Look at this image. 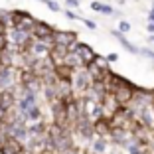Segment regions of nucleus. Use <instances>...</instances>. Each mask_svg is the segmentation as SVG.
Segmentation results:
<instances>
[{
  "label": "nucleus",
  "instance_id": "nucleus-1",
  "mask_svg": "<svg viewBox=\"0 0 154 154\" xmlns=\"http://www.w3.org/2000/svg\"><path fill=\"white\" fill-rule=\"evenodd\" d=\"M54 34H55V30L50 26V24L42 22V20H36V26H34V32H32V38L36 42L54 45Z\"/></svg>",
  "mask_w": 154,
  "mask_h": 154
},
{
  "label": "nucleus",
  "instance_id": "nucleus-2",
  "mask_svg": "<svg viewBox=\"0 0 154 154\" xmlns=\"http://www.w3.org/2000/svg\"><path fill=\"white\" fill-rule=\"evenodd\" d=\"M91 85H93V77L87 69H79L75 71L73 75V81H71V87L77 91V93H83V91H89Z\"/></svg>",
  "mask_w": 154,
  "mask_h": 154
},
{
  "label": "nucleus",
  "instance_id": "nucleus-3",
  "mask_svg": "<svg viewBox=\"0 0 154 154\" xmlns=\"http://www.w3.org/2000/svg\"><path fill=\"white\" fill-rule=\"evenodd\" d=\"M71 51H75V54L81 57V61H83V65H85V67H89V65L93 63L97 57H99V55L93 51V48H89L87 44H81V42H77V44L71 48Z\"/></svg>",
  "mask_w": 154,
  "mask_h": 154
},
{
  "label": "nucleus",
  "instance_id": "nucleus-4",
  "mask_svg": "<svg viewBox=\"0 0 154 154\" xmlns=\"http://www.w3.org/2000/svg\"><path fill=\"white\" fill-rule=\"evenodd\" d=\"M54 44H61L65 48L71 50L73 45L77 44V34L75 32H55L54 34Z\"/></svg>",
  "mask_w": 154,
  "mask_h": 154
},
{
  "label": "nucleus",
  "instance_id": "nucleus-5",
  "mask_svg": "<svg viewBox=\"0 0 154 154\" xmlns=\"http://www.w3.org/2000/svg\"><path fill=\"white\" fill-rule=\"evenodd\" d=\"M54 73L59 81H65V83H71L73 81V75H75V69L69 67L67 63H61V65H55L54 67Z\"/></svg>",
  "mask_w": 154,
  "mask_h": 154
},
{
  "label": "nucleus",
  "instance_id": "nucleus-6",
  "mask_svg": "<svg viewBox=\"0 0 154 154\" xmlns=\"http://www.w3.org/2000/svg\"><path fill=\"white\" fill-rule=\"evenodd\" d=\"M111 36H115V40L119 42V44L122 45V48H125V50L128 51V54H138V51H140V48H136L134 44H131V42L127 40V38H125V34L122 32H119V30H113V32H111Z\"/></svg>",
  "mask_w": 154,
  "mask_h": 154
},
{
  "label": "nucleus",
  "instance_id": "nucleus-7",
  "mask_svg": "<svg viewBox=\"0 0 154 154\" xmlns=\"http://www.w3.org/2000/svg\"><path fill=\"white\" fill-rule=\"evenodd\" d=\"M16 109H18L20 113H28V111L36 109V95H24V97H20Z\"/></svg>",
  "mask_w": 154,
  "mask_h": 154
},
{
  "label": "nucleus",
  "instance_id": "nucleus-8",
  "mask_svg": "<svg viewBox=\"0 0 154 154\" xmlns=\"http://www.w3.org/2000/svg\"><path fill=\"white\" fill-rule=\"evenodd\" d=\"M91 150H93V154H105V152H107V138H103V136L93 138V142H91Z\"/></svg>",
  "mask_w": 154,
  "mask_h": 154
},
{
  "label": "nucleus",
  "instance_id": "nucleus-9",
  "mask_svg": "<svg viewBox=\"0 0 154 154\" xmlns=\"http://www.w3.org/2000/svg\"><path fill=\"white\" fill-rule=\"evenodd\" d=\"M91 10H95V12H99V14H107V16H111V14H117L113 6L103 4V2H91Z\"/></svg>",
  "mask_w": 154,
  "mask_h": 154
},
{
  "label": "nucleus",
  "instance_id": "nucleus-10",
  "mask_svg": "<svg viewBox=\"0 0 154 154\" xmlns=\"http://www.w3.org/2000/svg\"><path fill=\"white\" fill-rule=\"evenodd\" d=\"M24 121H32V122H42V111L38 109H32V111H28V113H22Z\"/></svg>",
  "mask_w": 154,
  "mask_h": 154
},
{
  "label": "nucleus",
  "instance_id": "nucleus-11",
  "mask_svg": "<svg viewBox=\"0 0 154 154\" xmlns=\"http://www.w3.org/2000/svg\"><path fill=\"white\" fill-rule=\"evenodd\" d=\"M40 2H44V4L48 6L50 10H54V12H61V6H59L55 0H40Z\"/></svg>",
  "mask_w": 154,
  "mask_h": 154
},
{
  "label": "nucleus",
  "instance_id": "nucleus-12",
  "mask_svg": "<svg viewBox=\"0 0 154 154\" xmlns=\"http://www.w3.org/2000/svg\"><path fill=\"white\" fill-rule=\"evenodd\" d=\"M119 32H122V34L131 32V24H128L127 20H121V22H119Z\"/></svg>",
  "mask_w": 154,
  "mask_h": 154
},
{
  "label": "nucleus",
  "instance_id": "nucleus-13",
  "mask_svg": "<svg viewBox=\"0 0 154 154\" xmlns=\"http://www.w3.org/2000/svg\"><path fill=\"white\" fill-rule=\"evenodd\" d=\"M138 55H144V57H150V59H154V50H148V48H140Z\"/></svg>",
  "mask_w": 154,
  "mask_h": 154
},
{
  "label": "nucleus",
  "instance_id": "nucleus-14",
  "mask_svg": "<svg viewBox=\"0 0 154 154\" xmlns=\"http://www.w3.org/2000/svg\"><path fill=\"white\" fill-rule=\"evenodd\" d=\"M6 28H8V24H6L4 20H0V38H6V36H8V30H6Z\"/></svg>",
  "mask_w": 154,
  "mask_h": 154
},
{
  "label": "nucleus",
  "instance_id": "nucleus-15",
  "mask_svg": "<svg viewBox=\"0 0 154 154\" xmlns=\"http://www.w3.org/2000/svg\"><path fill=\"white\" fill-rule=\"evenodd\" d=\"M63 14H65V18H67V20H81L77 14H73L71 10H63Z\"/></svg>",
  "mask_w": 154,
  "mask_h": 154
},
{
  "label": "nucleus",
  "instance_id": "nucleus-16",
  "mask_svg": "<svg viewBox=\"0 0 154 154\" xmlns=\"http://www.w3.org/2000/svg\"><path fill=\"white\" fill-rule=\"evenodd\" d=\"M81 22H83V24H85V26H87V28H89V30H95V28H97V24H95V22H91V20H89V18H81Z\"/></svg>",
  "mask_w": 154,
  "mask_h": 154
},
{
  "label": "nucleus",
  "instance_id": "nucleus-17",
  "mask_svg": "<svg viewBox=\"0 0 154 154\" xmlns=\"http://www.w3.org/2000/svg\"><path fill=\"white\" fill-rule=\"evenodd\" d=\"M65 4H67L69 8H77V6H79V0H65Z\"/></svg>",
  "mask_w": 154,
  "mask_h": 154
},
{
  "label": "nucleus",
  "instance_id": "nucleus-18",
  "mask_svg": "<svg viewBox=\"0 0 154 154\" xmlns=\"http://www.w3.org/2000/svg\"><path fill=\"white\" fill-rule=\"evenodd\" d=\"M148 24H154V6L150 8V12H148Z\"/></svg>",
  "mask_w": 154,
  "mask_h": 154
},
{
  "label": "nucleus",
  "instance_id": "nucleus-19",
  "mask_svg": "<svg viewBox=\"0 0 154 154\" xmlns=\"http://www.w3.org/2000/svg\"><path fill=\"white\" fill-rule=\"evenodd\" d=\"M119 59V55L117 54H111V55H107V61H117Z\"/></svg>",
  "mask_w": 154,
  "mask_h": 154
},
{
  "label": "nucleus",
  "instance_id": "nucleus-20",
  "mask_svg": "<svg viewBox=\"0 0 154 154\" xmlns=\"http://www.w3.org/2000/svg\"><path fill=\"white\" fill-rule=\"evenodd\" d=\"M146 30H148V32L154 36V24H148V26H146Z\"/></svg>",
  "mask_w": 154,
  "mask_h": 154
},
{
  "label": "nucleus",
  "instance_id": "nucleus-21",
  "mask_svg": "<svg viewBox=\"0 0 154 154\" xmlns=\"http://www.w3.org/2000/svg\"><path fill=\"white\" fill-rule=\"evenodd\" d=\"M148 40H150V44H154V36H150V38H148Z\"/></svg>",
  "mask_w": 154,
  "mask_h": 154
}]
</instances>
